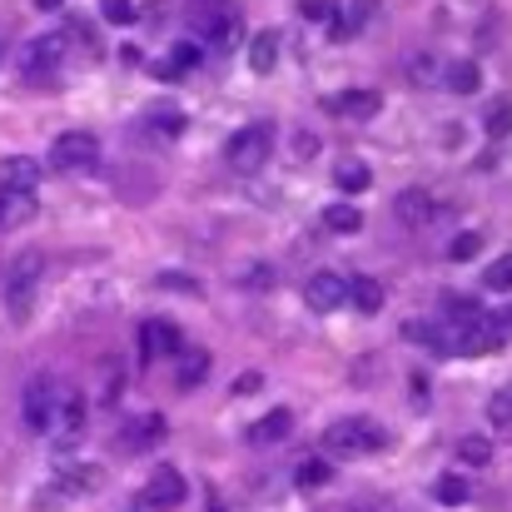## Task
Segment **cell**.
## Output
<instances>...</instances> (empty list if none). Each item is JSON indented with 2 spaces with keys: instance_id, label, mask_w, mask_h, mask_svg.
I'll return each instance as SVG.
<instances>
[{
  "instance_id": "6da1fadb",
  "label": "cell",
  "mask_w": 512,
  "mask_h": 512,
  "mask_svg": "<svg viewBox=\"0 0 512 512\" xmlns=\"http://www.w3.org/2000/svg\"><path fill=\"white\" fill-rule=\"evenodd\" d=\"M184 20L214 50H234L239 45V10H234V0H189L184 5Z\"/></svg>"
},
{
  "instance_id": "7a4b0ae2",
  "label": "cell",
  "mask_w": 512,
  "mask_h": 512,
  "mask_svg": "<svg viewBox=\"0 0 512 512\" xmlns=\"http://www.w3.org/2000/svg\"><path fill=\"white\" fill-rule=\"evenodd\" d=\"M383 448H388V433L373 418H339V423L324 428L329 458H368V453H383Z\"/></svg>"
},
{
  "instance_id": "3957f363",
  "label": "cell",
  "mask_w": 512,
  "mask_h": 512,
  "mask_svg": "<svg viewBox=\"0 0 512 512\" xmlns=\"http://www.w3.org/2000/svg\"><path fill=\"white\" fill-rule=\"evenodd\" d=\"M40 279H45V254L40 249H20L10 259V269H5V309H10V319H25L30 314Z\"/></svg>"
},
{
  "instance_id": "277c9868",
  "label": "cell",
  "mask_w": 512,
  "mask_h": 512,
  "mask_svg": "<svg viewBox=\"0 0 512 512\" xmlns=\"http://www.w3.org/2000/svg\"><path fill=\"white\" fill-rule=\"evenodd\" d=\"M65 388H70V383L55 378V373H35V378L25 383V393H20V418H25L30 433H50V418H55Z\"/></svg>"
},
{
  "instance_id": "5b68a950",
  "label": "cell",
  "mask_w": 512,
  "mask_h": 512,
  "mask_svg": "<svg viewBox=\"0 0 512 512\" xmlns=\"http://www.w3.org/2000/svg\"><path fill=\"white\" fill-rule=\"evenodd\" d=\"M269 155H274V125H244L239 135H229V145H224V165L234 174H254L269 165Z\"/></svg>"
},
{
  "instance_id": "8992f818",
  "label": "cell",
  "mask_w": 512,
  "mask_h": 512,
  "mask_svg": "<svg viewBox=\"0 0 512 512\" xmlns=\"http://www.w3.org/2000/svg\"><path fill=\"white\" fill-rule=\"evenodd\" d=\"M60 60H65V40L60 35H35L30 45H20V55H15V70L30 80V85H50L55 80V70H60Z\"/></svg>"
},
{
  "instance_id": "52a82bcc",
  "label": "cell",
  "mask_w": 512,
  "mask_h": 512,
  "mask_svg": "<svg viewBox=\"0 0 512 512\" xmlns=\"http://www.w3.org/2000/svg\"><path fill=\"white\" fill-rule=\"evenodd\" d=\"M85 418H90V403H85V393H75V388H65V398H60V408H55V418H50V448H60V453H70L75 443H80V433H85Z\"/></svg>"
},
{
  "instance_id": "ba28073f",
  "label": "cell",
  "mask_w": 512,
  "mask_h": 512,
  "mask_svg": "<svg viewBox=\"0 0 512 512\" xmlns=\"http://www.w3.org/2000/svg\"><path fill=\"white\" fill-rule=\"evenodd\" d=\"M50 165L55 170H90V165H100V140L90 130H65L50 145Z\"/></svg>"
},
{
  "instance_id": "9c48e42d",
  "label": "cell",
  "mask_w": 512,
  "mask_h": 512,
  "mask_svg": "<svg viewBox=\"0 0 512 512\" xmlns=\"http://www.w3.org/2000/svg\"><path fill=\"white\" fill-rule=\"evenodd\" d=\"M304 304L314 309V314H334L348 304V279L334 274V269H319L309 284H304Z\"/></svg>"
},
{
  "instance_id": "30bf717a",
  "label": "cell",
  "mask_w": 512,
  "mask_h": 512,
  "mask_svg": "<svg viewBox=\"0 0 512 512\" xmlns=\"http://www.w3.org/2000/svg\"><path fill=\"white\" fill-rule=\"evenodd\" d=\"M179 348H184V339H179L174 324H165V319H145V324H140V363H145V368L160 363V358H174Z\"/></svg>"
},
{
  "instance_id": "8fae6325",
  "label": "cell",
  "mask_w": 512,
  "mask_h": 512,
  "mask_svg": "<svg viewBox=\"0 0 512 512\" xmlns=\"http://www.w3.org/2000/svg\"><path fill=\"white\" fill-rule=\"evenodd\" d=\"M179 503H184V478H179V468H155L150 483L140 488V508L165 512V508H179Z\"/></svg>"
},
{
  "instance_id": "7c38bea8",
  "label": "cell",
  "mask_w": 512,
  "mask_h": 512,
  "mask_svg": "<svg viewBox=\"0 0 512 512\" xmlns=\"http://www.w3.org/2000/svg\"><path fill=\"white\" fill-rule=\"evenodd\" d=\"M289 433H294V413L289 408H274V413H264L259 423L244 428V443L249 448H274V443H289Z\"/></svg>"
},
{
  "instance_id": "4fadbf2b",
  "label": "cell",
  "mask_w": 512,
  "mask_h": 512,
  "mask_svg": "<svg viewBox=\"0 0 512 512\" xmlns=\"http://www.w3.org/2000/svg\"><path fill=\"white\" fill-rule=\"evenodd\" d=\"M140 135L155 140V145L179 140V135H184V110H174V105H150V110L140 115Z\"/></svg>"
},
{
  "instance_id": "5bb4252c",
  "label": "cell",
  "mask_w": 512,
  "mask_h": 512,
  "mask_svg": "<svg viewBox=\"0 0 512 512\" xmlns=\"http://www.w3.org/2000/svg\"><path fill=\"white\" fill-rule=\"evenodd\" d=\"M160 438H165V418H160V413L130 418V423L120 428V453H150Z\"/></svg>"
},
{
  "instance_id": "9a60e30c",
  "label": "cell",
  "mask_w": 512,
  "mask_h": 512,
  "mask_svg": "<svg viewBox=\"0 0 512 512\" xmlns=\"http://www.w3.org/2000/svg\"><path fill=\"white\" fill-rule=\"evenodd\" d=\"M329 115H343V120H373L383 110V95L378 90H343L334 100H324Z\"/></svg>"
},
{
  "instance_id": "2e32d148",
  "label": "cell",
  "mask_w": 512,
  "mask_h": 512,
  "mask_svg": "<svg viewBox=\"0 0 512 512\" xmlns=\"http://www.w3.org/2000/svg\"><path fill=\"white\" fill-rule=\"evenodd\" d=\"M35 219V189H0V234Z\"/></svg>"
},
{
  "instance_id": "e0dca14e",
  "label": "cell",
  "mask_w": 512,
  "mask_h": 512,
  "mask_svg": "<svg viewBox=\"0 0 512 512\" xmlns=\"http://www.w3.org/2000/svg\"><path fill=\"white\" fill-rule=\"evenodd\" d=\"M368 20H373V0H348V5L334 10V20H329V40H353Z\"/></svg>"
},
{
  "instance_id": "ac0fdd59",
  "label": "cell",
  "mask_w": 512,
  "mask_h": 512,
  "mask_svg": "<svg viewBox=\"0 0 512 512\" xmlns=\"http://www.w3.org/2000/svg\"><path fill=\"white\" fill-rule=\"evenodd\" d=\"M438 85L453 90V95H473V90L483 85V70H478L473 60H443V65H438Z\"/></svg>"
},
{
  "instance_id": "d6986e66",
  "label": "cell",
  "mask_w": 512,
  "mask_h": 512,
  "mask_svg": "<svg viewBox=\"0 0 512 512\" xmlns=\"http://www.w3.org/2000/svg\"><path fill=\"white\" fill-rule=\"evenodd\" d=\"M209 368H214V358H209L204 348H189V353H179V363H174V383L189 393V388H199V383L209 378Z\"/></svg>"
},
{
  "instance_id": "ffe728a7",
  "label": "cell",
  "mask_w": 512,
  "mask_h": 512,
  "mask_svg": "<svg viewBox=\"0 0 512 512\" xmlns=\"http://www.w3.org/2000/svg\"><path fill=\"white\" fill-rule=\"evenodd\" d=\"M35 184H40V165L30 155L0 160V189H35Z\"/></svg>"
},
{
  "instance_id": "44dd1931",
  "label": "cell",
  "mask_w": 512,
  "mask_h": 512,
  "mask_svg": "<svg viewBox=\"0 0 512 512\" xmlns=\"http://www.w3.org/2000/svg\"><path fill=\"white\" fill-rule=\"evenodd\" d=\"M393 214H398L403 224H413V229H418V224H428L438 209H433V199H428L423 189H403V194L393 199Z\"/></svg>"
},
{
  "instance_id": "7402d4cb",
  "label": "cell",
  "mask_w": 512,
  "mask_h": 512,
  "mask_svg": "<svg viewBox=\"0 0 512 512\" xmlns=\"http://www.w3.org/2000/svg\"><path fill=\"white\" fill-rule=\"evenodd\" d=\"M274 65H279V30H259L249 40V70L254 75H269Z\"/></svg>"
},
{
  "instance_id": "603a6c76",
  "label": "cell",
  "mask_w": 512,
  "mask_h": 512,
  "mask_svg": "<svg viewBox=\"0 0 512 512\" xmlns=\"http://www.w3.org/2000/svg\"><path fill=\"white\" fill-rule=\"evenodd\" d=\"M348 304H353L358 314H378V309H383V284L368 279V274L348 279Z\"/></svg>"
},
{
  "instance_id": "cb8c5ba5",
  "label": "cell",
  "mask_w": 512,
  "mask_h": 512,
  "mask_svg": "<svg viewBox=\"0 0 512 512\" xmlns=\"http://www.w3.org/2000/svg\"><path fill=\"white\" fill-rule=\"evenodd\" d=\"M105 483V468H65L60 473V498H85Z\"/></svg>"
},
{
  "instance_id": "d4e9b609",
  "label": "cell",
  "mask_w": 512,
  "mask_h": 512,
  "mask_svg": "<svg viewBox=\"0 0 512 512\" xmlns=\"http://www.w3.org/2000/svg\"><path fill=\"white\" fill-rule=\"evenodd\" d=\"M294 478H299V488H324V483H334V468H329V453H324V458H304Z\"/></svg>"
},
{
  "instance_id": "484cf974",
  "label": "cell",
  "mask_w": 512,
  "mask_h": 512,
  "mask_svg": "<svg viewBox=\"0 0 512 512\" xmlns=\"http://www.w3.org/2000/svg\"><path fill=\"white\" fill-rule=\"evenodd\" d=\"M433 498H438L443 508H463V503H468V483H463L458 473H443V478L433 483Z\"/></svg>"
},
{
  "instance_id": "4316f807",
  "label": "cell",
  "mask_w": 512,
  "mask_h": 512,
  "mask_svg": "<svg viewBox=\"0 0 512 512\" xmlns=\"http://www.w3.org/2000/svg\"><path fill=\"white\" fill-rule=\"evenodd\" d=\"M334 184H339L343 194H358V189L373 184V174H368V165H358V160H343L339 170H334Z\"/></svg>"
},
{
  "instance_id": "83f0119b",
  "label": "cell",
  "mask_w": 512,
  "mask_h": 512,
  "mask_svg": "<svg viewBox=\"0 0 512 512\" xmlns=\"http://www.w3.org/2000/svg\"><path fill=\"white\" fill-rule=\"evenodd\" d=\"M458 458H463V463H473V468H488L493 443H488L483 433H468V438H458Z\"/></svg>"
},
{
  "instance_id": "f1b7e54d",
  "label": "cell",
  "mask_w": 512,
  "mask_h": 512,
  "mask_svg": "<svg viewBox=\"0 0 512 512\" xmlns=\"http://www.w3.org/2000/svg\"><path fill=\"white\" fill-rule=\"evenodd\" d=\"M324 224H329L334 234H358L363 214H358L353 204H329V209H324Z\"/></svg>"
},
{
  "instance_id": "f546056e",
  "label": "cell",
  "mask_w": 512,
  "mask_h": 512,
  "mask_svg": "<svg viewBox=\"0 0 512 512\" xmlns=\"http://www.w3.org/2000/svg\"><path fill=\"white\" fill-rule=\"evenodd\" d=\"M478 249H483V234H478V229H463V234L448 244V259H453V264H468V259H478Z\"/></svg>"
},
{
  "instance_id": "4dcf8cb0",
  "label": "cell",
  "mask_w": 512,
  "mask_h": 512,
  "mask_svg": "<svg viewBox=\"0 0 512 512\" xmlns=\"http://www.w3.org/2000/svg\"><path fill=\"white\" fill-rule=\"evenodd\" d=\"M483 284H488L493 294H512V254H503V259H493V264H488Z\"/></svg>"
},
{
  "instance_id": "1f68e13d",
  "label": "cell",
  "mask_w": 512,
  "mask_h": 512,
  "mask_svg": "<svg viewBox=\"0 0 512 512\" xmlns=\"http://www.w3.org/2000/svg\"><path fill=\"white\" fill-rule=\"evenodd\" d=\"M443 314H448V324H473V319H483V309H478V299H443Z\"/></svg>"
},
{
  "instance_id": "d6a6232c",
  "label": "cell",
  "mask_w": 512,
  "mask_h": 512,
  "mask_svg": "<svg viewBox=\"0 0 512 512\" xmlns=\"http://www.w3.org/2000/svg\"><path fill=\"white\" fill-rule=\"evenodd\" d=\"M483 125H488V135H493V140H508L512 135V100H498V105L488 110V120H483Z\"/></svg>"
},
{
  "instance_id": "836d02e7",
  "label": "cell",
  "mask_w": 512,
  "mask_h": 512,
  "mask_svg": "<svg viewBox=\"0 0 512 512\" xmlns=\"http://www.w3.org/2000/svg\"><path fill=\"white\" fill-rule=\"evenodd\" d=\"M438 334H443V324H428V319H413V324H403V339H408V343H423V348H438Z\"/></svg>"
},
{
  "instance_id": "e575fe53",
  "label": "cell",
  "mask_w": 512,
  "mask_h": 512,
  "mask_svg": "<svg viewBox=\"0 0 512 512\" xmlns=\"http://www.w3.org/2000/svg\"><path fill=\"white\" fill-rule=\"evenodd\" d=\"M199 65V45H179L170 60L160 65V75H184V70H194Z\"/></svg>"
},
{
  "instance_id": "d590c367",
  "label": "cell",
  "mask_w": 512,
  "mask_h": 512,
  "mask_svg": "<svg viewBox=\"0 0 512 512\" xmlns=\"http://www.w3.org/2000/svg\"><path fill=\"white\" fill-rule=\"evenodd\" d=\"M100 15L110 25H130L135 20V0H100Z\"/></svg>"
},
{
  "instance_id": "8d00e7d4",
  "label": "cell",
  "mask_w": 512,
  "mask_h": 512,
  "mask_svg": "<svg viewBox=\"0 0 512 512\" xmlns=\"http://www.w3.org/2000/svg\"><path fill=\"white\" fill-rule=\"evenodd\" d=\"M239 279H244V289H269V284H274V269H269V264H254V269H244Z\"/></svg>"
},
{
  "instance_id": "74e56055",
  "label": "cell",
  "mask_w": 512,
  "mask_h": 512,
  "mask_svg": "<svg viewBox=\"0 0 512 512\" xmlns=\"http://www.w3.org/2000/svg\"><path fill=\"white\" fill-rule=\"evenodd\" d=\"M299 10H304V15H309V20H324V25H329V20H334V10H339V5H334V0H299Z\"/></svg>"
},
{
  "instance_id": "f35d334b",
  "label": "cell",
  "mask_w": 512,
  "mask_h": 512,
  "mask_svg": "<svg viewBox=\"0 0 512 512\" xmlns=\"http://www.w3.org/2000/svg\"><path fill=\"white\" fill-rule=\"evenodd\" d=\"M408 75L428 85V80H433V60H428V55H413V60H408Z\"/></svg>"
},
{
  "instance_id": "ab89813d",
  "label": "cell",
  "mask_w": 512,
  "mask_h": 512,
  "mask_svg": "<svg viewBox=\"0 0 512 512\" xmlns=\"http://www.w3.org/2000/svg\"><path fill=\"white\" fill-rule=\"evenodd\" d=\"M493 423H503V428L512 423V398L508 393H503V398H493Z\"/></svg>"
},
{
  "instance_id": "60d3db41",
  "label": "cell",
  "mask_w": 512,
  "mask_h": 512,
  "mask_svg": "<svg viewBox=\"0 0 512 512\" xmlns=\"http://www.w3.org/2000/svg\"><path fill=\"white\" fill-rule=\"evenodd\" d=\"M160 289H184V294H194V284H189L184 274H160Z\"/></svg>"
},
{
  "instance_id": "b9f144b4",
  "label": "cell",
  "mask_w": 512,
  "mask_h": 512,
  "mask_svg": "<svg viewBox=\"0 0 512 512\" xmlns=\"http://www.w3.org/2000/svg\"><path fill=\"white\" fill-rule=\"evenodd\" d=\"M254 388H259V373H244V378L234 383V393H254Z\"/></svg>"
},
{
  "instance_id": "7bdbcfd3",
  "label": "cell",
  "mask_w": 512,
  "mask_h": 512,
  "mask_svg": "<svg viewBox=\"0 0 512 512\" xmlns=\"http://www.w3.org/2000/svg\"><path fill=\"white\" fill-rule=\"evenodd\" d=\"M35 5H40V10H60L65 0H35Z\"/></svg>"
},
{
  "instance_id": "ee69618b",
  "label": "cell",
  "mask_w": 512,
  "mask_h": 512,
  "mask_svg": "<svg viewBox=\"0 0 512 512\" xmlns=\"http://www.w3.org/2000/svg\"><path fill=\"white\" fill-rule=\"evenodd\" d=\"M145 512H150V508H145Z\"/></svg>"
}]
</instances>
